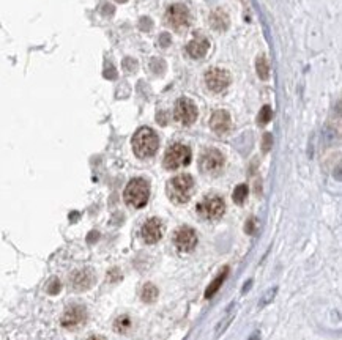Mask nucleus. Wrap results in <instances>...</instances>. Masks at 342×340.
Instances as JSON below:
<instances>
[{
  "label": "nucleus",
  "instance_id": "nucleus-1",
  "mask_svg": "<svg viewBox=\"0 0 342 340\" xmlns=\"http://www.w3.org/2000/svg\"><path fill=\"white\" fill-rule=\"evenodd\" d=\"M159 139L150 128H140L133 137V150L137 158H152L158 151Z\"/></svg>",
  "mask_w": 342,
  "mask_h": 340
},
{
  "label": "nucleus",
  "instance_id": "nucleus-2",
  "mask_svg": "<svg viewBox=\"0 0 342 340\" xmlns=\"http://www.w3.org/2000/svg\"><path fill=\"white\" fill-rule=\"evenodd\" d=\"M192 192H194V179L188 173L172 178L169 184H167V194H169L172 202L175 203H186L191 198Z\"/></svg>",
  "mask_w": 342,
  "mask_h": 340
},
{
  "label": "nucleus",
  "instance_id": "nucleus-3",
  "mask_svg": "<svg viewBox=\"0 0 342 340\" xmlns=\"http://www.w3.org/2000/svg\"><path fill=\"white\" fill-rule=\"evenodd\" d=\"M125 202L133 208H142L147 205L150 197V186L149 181L144 178H134L128 183L125 189Z\"/></svg>",
  "mask_w": 342,
  "mask_h": 340
},
{
  "label": "nucleus",
  "instance_id": "nucleus-4",
  "mask_svg": "<svg viewBox=\"0 0 342 340\" xmlns=\"http://www.w3.org/2000/svg\"><path fill=\"white\" fill-rule=\"evenodd\" d=\"M191 161V150L183 143H173L166 150L164 155V167L169 170H175L188 165Z\"/></svg>",
  "mask_w": 342,
  "mask_h": 340
},
{
  "label": "nucleus",
  "instance_id": "nucleus-5",
  "mask_svg": "<svg viewBox=\"0 0 342 340\" xmlns=\"http://www.w3.org/2000/svg\"><path fill=\"white\" fill-rule=\"evenodd\" d=\"M199 215L209 221H216L226 211V203L219 196H209L197 205Z\"/></svg>",
  "mask_w": 342,
  "mask_h": 340
},
{
  "label": "nucleus",
  "instance_id": "nucleus-6",
  "mask_svg": "<svg viewBox=\"0 0 342 340\" xmlns=\"http://www.w3.org/2000/svg\"><path fill=\"white\" fill-rule=\"evenodd\" d=\"M166 24L173 30H185L190 25V11L185 5L175 3L167 8L166 11Z\"/></svg>",
  "mask_w": 342,
  "mask_h": 340
},
{
  "label": "nucleus",
  "instance_id": "nucleus-7",
  "mask_svg": "<svg viewBox=\"0 0 342 340\" xmlns=\"http://www.w3.org/2000/svg\"><path fill=\"white\" fill-rule=\"evenodd\" d=\"M224 167V156L216 148H210L204 151L200 156V170L207 175H218Z\"/></svg>",
  "mask_w": 342,
  "mask_h": 340
},
{
  "label": "nucleus",
  "instance_id": "nucleus-8",
  "mask_svg": "<svg viewBox=\"0 0 342 340\" xmlns=\"http://www.w3.org/2000/svg\"><path fill=\"white\" fill-rule=\"evenodd\" d=\"M173 115L178 123H182L185 126H190L197 120V107L191 99L188 98H180L177 104H175V110H173Z\"/></svg>",
  "mask_w": 342,
  "mask_h": 340
},
{
  "label": "nucleus",
  "instance_id": "nucleus-9",
  "mask_svg": "<svg viewBox=\"0 0 342 340\" xmlns=\"http://www.w3.org/2000/svg\"><path fill=\"white\" fill-rule=\"evenodd\" d=\"M205 84L214 93L224 91L230 84V76L226 70L211 68L210 71H207V74H205Z\"/></svg>",
  "mask_w": 342,
  "mask_h": 340
},
{
  "label": "nucleus",
  "instance_id": "nucleus-10",
  "mask_svg": "<svg viewBox=\"0 0 342 340\" xmlns=\"http://www.w3.org/2000/svg\"><path fill=\"white\" fill-rule=\"evenodd\" d=\"M173 244L180 252H191L197 244V235L191 227H182L173 235Z\"/></svg>",
  "mask_w": 342,
  "mask_h": 340
},
{
  "label": "nucleus",
  "instance_id": "nucleus-11",
  "mask_svg": "<svg viewBox=\"0 0 342 340\" xmlns=\"http://www.w3.org/2000/svg\"><path fill=\"white\" fill-rule=\"evenodd\" d=\"M85 318H87V310L84 305L79 304L70 305L62 317V326L66 329H76L80 324L85 323Z\"/></svg>",
  "mask_w": 342,
  "mask_h": 340
},
{
  "label": "nucleus",
  "instance_id": "nucleus-12",
  "mask_svg": "<svg viewBox=\"0 0 342 340\" xmlns=\"http://www.w3.org/2000/svg\"><path fill=\"white\" fill-rule=\"evenodd\" d=\"M140 235H142L145 243H149V244L158 243L161 236H163V224H161L159 219L152 217L144 224L142 230H140Z\"/></svg>",
  "mask_w": 342,
  "mask_h": 340
},
{
  "label": "nucleus",
  "instance_id": "nucleus-13",
  "mask_svg": "<svg viewBox=\"0 0 342 340\" xmlns=\"http://www.w3.org/2000/svg\"><path fill=\"white\" fill-rule=\"evenodd\" d=\"M93 282H95V274H93V271L89 269V268L76 271L75 274L71 276V286L76 291L89 290L90 286L93 285Z\"/></svg>",
  "mask_w": 342,
  "mask_h": 340
},
{
  "label": "nucleus",
  "instance_id": "nucleus-14",
  "mask_svg": "<svg viewBox=\"0 0 342 340\" xmlns=\"http://www.w3.org/2000/svg\"><path fill=\"white\" fill-rule=\"evenodd\" d=\"M210 126H211L213 132H216V134H219V136H223V134H226V132H229L230 128H232V120H230L229 112L216 110L211 115Z\"/></svg>",
  "mask_w": 342,
  "mask_h": 340
},
{
  "label": "nucleus",
  "instance_id": "nucleus-15",
  "mask_svg": "<svg viewBox=\"0 0 342 340\" xmlns=\"http://www.w3.org/2000/svg\"><path fill=\"white\" fill-rule=\"evenodd\" d=\"M209 48H210L209 39L204 38V36H197V38H194L192 41L186 46V51H188V54H190L192 58H202L207 54Z\"/></svg>",
  "mask_w": 342,
  "mask_h": 340
},
{
  "label": "nucleus",
  "instance_id": "nucleus-16",
  "mask_svg": "<svg viewBox=\"0 0 342 340\" xmlns=\"http://www.w3.org/2000/svg\"><path fill=\"white\" fill-rule=\"evenodd\" d=\"M210 22L211 27L218 32H224L227 27H229V16L226 15V11L223 10H214L210 16Z\"/></svg>",
  "mask_w": 342,
  "mask_h": 340
},
{
  "label": "nucleus",
  "instance_id": "nucleus-17",
  "mask_svg": "<svg viewBox=\"0 0 342 340\" xmlns=\"http://www.w3.org/2000/svg\"><path fill=\"white\" fill-rule=\"evenodd\" d=\"M227 274H229V268H224L223 272H219V274L216 276V279H214V281H213L209 286H207L205 298H213L214 295H216V293L219 291V288H221V285L224 284Z\"/></svg>",
  "mask_w": 342,
  "mask_h": 340
},
{
  "label": "nucleus",
  "instance_id": "nucleus-18",
  "mask_svg": "<svg viewBox=\"0 0 342 340\" xmlns=\"http://www.w3.org/2000/svg\"><path fill=\"white\" fill-rule=\"evenodd\" d=\"M140 298H142V301L145 303H155L156 298H158V288L153 284H145L144 288H142V293H140Z\"/></svg>",
  "mask_w": 342,
  "mask_h": 340
},
{
  "label": "nucleus",
  "instance_id": "nucleus-19",
  "mask_svg": "<svg viewBox=\"0 0 342 340\" xmlns=\"http://www.w3.org/2000/svg\"><path fill=\"white\" fill-rule=\"evenodd\" d=\"M256 68H257V74L260 79H268V76H270V65H268V60L265 55H260L257 58V65H256Z\"/></svg>",
  "mask_w": 342,
  "mask_h": 340
},
{
  "label": "nucleus",
  "instance_id": "nucleus-20",
  "mask_svg": "<svg viewBox=\"0 0 342 340\" xmlns=\"http://www.w3.org/2000/svg\"><path fill=\"white\" fill-rule=\"evenodd\" d=\"M131 328V318L128 315H122L115 320V323H114V329L120 334H125V332H128Z\"/></svg>",
  "mask_w": 342,
  "mask_h": 340
},
{
  "label": "nucleus",
  "instance_id": "nucleus-21",
  "mask_svg": "<svg viewBox=\"0 0 342 340\" xmlns=\"http://www.w3.org/2000/svg\"><path fill=\"white\" fill-rule=\"evenodd\" d=\"M232 197H233V202L241 205L246 200V197H247V186L246 184H238L237 188H235V191H233V196Z\"/></svg>",
  "mask_w": 342,
  "mask_h": 340
},
{
  "label": "nucleus",
  "instance_id": "nucleus-22",
  "mask_svg": "<svg viewBox=\"0 0 342 340\" xmlns=\"http://www.w3.org/2000/svg\"><path fill=\"white\" fill-rule=\"evenodd\" d=\"M271 117H273V110H271V107H270V106H264L262 110L259 112V118H257V122H259L260 125H266V123L271 120Z\"/></svg>",
  "mask_w": 342,
  "mask_h": 340
},
{
  "label": "nucleus",
  "instance_id": "nucleus-23",
  "mask_svg": "<svg viewBox=\"0 0 342 340\" xmlns=\"http://www.w3.org/2000/svg\"><path fill=\"white\" fill-rule=\"evenodd\" d=\"M271 143H273V137H271V134H265V136H264V143H262V148H264V151H265V153L271 148Z\"/></svg>",
  "mask_w": 342,
  "mask_h": 340
},
{
  "label": "nucleus",
  "instance_id": "nucleus-24",
  "mask_svg": "<svg viewBox=\"0 0 342 340\" xmlns=\"http://www.w3.org/2000/svg\"><path fill=\"white\" fill-rule=\"evenodd\" d=\"M52 282H54V288H49V293H58V290H60L58 281H52Z\"/></svg>",
  "mask_w": 342,
  "mask_h": 340
},
{
  "label": "nucleus",
  "instance_id": "nucleus-25",
  "mask_svg": "<svg viewBox=\"0 0 342 340\" xmlns=\"http://www.w3.org/2000/svg\"><path fill=\"white\" fill-rule=\"evenodd\" d=\"M89 340H104V339H103V337H99V336H92Z\"/></svg>",
  "mask_w": 342,
  "mask_h": 340
},
{
  "label": "nucleus",
  "instance_id": "nucleus-26",
  "mask_svg": "<svg viewBox=\"0 0 342 340\" xmlns=\"http://www.w3.org/2000/svg\"><path fill=\"white\" fill-rule=\"evenodd\" d=\"M118 2H126V0H118Z\"/></svg>",
  "mask_w": 342,
  "mask_h": 340
}]
</instances>
